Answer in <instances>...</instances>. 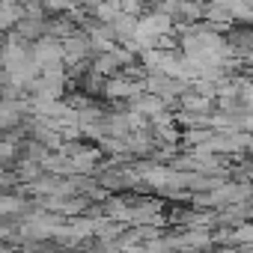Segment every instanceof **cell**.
<instances>
[{"label": "cell", "instance_id": "cell-1", "mask_svg": "<svg viewBox=\"0 0 253 253\" xmlns=\"http://www.w3.org/2000/svg\"><path fill=\"white\" fill-rule=\"evenodd\" d=\"M45 6H48V9H66L69 0H45Z\"/></svg>", "mask_w": 253, "mask_h": 253}]
</instances>
